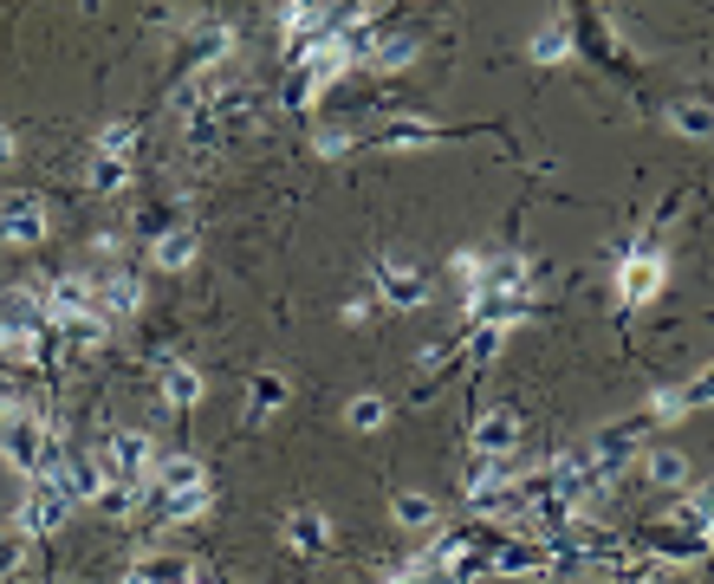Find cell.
Wrapping results in <instances>:
<instances>
[{
    "label": "cell",
    "instance_id": "d6986e66",
    "mask_svg": "<svg viewBox=\"0 0 714 584\" xmlns=\"http://www.w3.org/2000/svg\"><path fill=\"white\" fill-rule=\"evenodd\" d=\"M214 501V487L202 481V487H182V494H169V501H149V507L163 513V519H202Z\"/></svg>",
    "mask_w": 714,
    "mask_h": 584
},
{
    "label": "cell",
    "instance_id": "8fae6325",
    "mask_svg": "<svg viewBox=\"0 0 714 584\" xmlns=\"http://www.w3.org/2000/svg\"><path fill=\"white\" fill-rule=\"evenodd\" d=\"M202 481H209V474H202V461H196V454H169L143 494H149V501H169V494H182V487H202Z\"/></svg>",
    "mask_w": 714,
    "mask_h": 584
},
{
    "label": "cell",
    "instance_id": "e575fe53",
    "mask_svg": "<svg viewBox=\"0 0 714 584\" xmlns=\"http://www.w3.org/2000/svg\"><path fill=\"white\" fill-rule=\"evenodd\" d=\"M196 584H209V579H196Z\"/></svg>",
    "mask_w": 714,
    "mask_h": 584
},
{
    "label": "cell",
    "instance_id": "484cf974",
    "mask_svg": "<svg viewBox=\"0 0 714 584\" xmlns=\"http://www.w3.org/2000/svg\"><path fill=\"white\" fill-rule=\"evenodd\" d=\"M676 526H695V532L709 526V532H714V481H709V487H695V494L682 501V513H676Z\"/></svg>",
    "mask_w": 714,
    "mask_h": 584
},
{
    "label": "cell",
    "instance_id": "f1b7e54d",
    "mask_svg": "<svg viewBox=\"0 0 714 584\" xmlns=\"http://www.w3.org/2000/svg\"><path fill=\"white\" fill-rule=\"evenodd\" d=\"M481 267H488V260H481V254H455V260H448V273H455V287L468 292V299H475V292H481Z\"/></svg>",
    "mask_w": 714,
    "mask_h": 584
},
{
    "label": "cell",
    "instance_id": "52a82bcc",
    "mask_svg": "<svg viewBox=\"0 0 714 584\" xmlns=\"http://www.w3.org/2000/svg\"><path fill=\"white\" fill-rule=\"evenodd\" d=\"M227 53H234V26H227V20H202V26H189V66H196V72L227 66Z\"/></svg>",
    "mask_w": 714,
    "mask_h": 584
},
{
    "label": "cell",
    "instance_id": "e0dca14e",
    "mask_svg": "<svg viewBox=\"0 0 714 584\" xmlns=\"http://www.w3.org/2000/svg\"><path fill=\"white\" fill-rule=\"evenodd\" d=\"M53 332L66 338V351H98V345H104V332H111V318H104V312H85V318L53 325Z\"/></svg>",
    "mask_w": 714,
    "mask_h": 584
},
{
    "label": "cell",
    "instance_id": "2e32d148",
    "mask_svg": "<svg viewBox=\"0 0 714 584\" xmlns=\"http://www.w3.org/2000/svg\"><path fill=\"white\" fill-rule=\"evenodd\" d=\"M196 247H202L196 227H163V234H156V267H163V273H182V267L196 260Z\"/></svg>",
    "mask_w": 714,
    "mask_h": 584
},
{
    "label": "cell",
    "instance_id": "4fadbf2b",
    "mask_svg": "<svg viewBox=\"0 0 714 584\" xmlns=\"http://www.w3.org/2000/svg\"><path fill=\"white\" fill-rule=\"evenodd\" d=\"M124 584H196V565L189 559H176V552H156V559H137Z\"/></svg>",
    "mask_w": 714,
    "mask_h": 584
},
{
    "label": "cell",
    "instance_id": "ba28073f",
    "mask_svg": "<svg viewBox=\"0 0 714 584\" xmlns=\"http://www.w3.org/2000/svg\"><path fill=\"white\" fill-rule=\"evenodd\" d=\"M7 240H13V247L46 240V202H40V195H26V189L7 195Z\"/></svg>",
    "mask_w": 714,
    "mask_h": 584
},
{
    "label": "cell",
    "instance_id": "5bb4252c",
    "mask_svg": "<svg viewBox=\"0 0 714 584\" xmlns=\"http://www.w3.org/2000/svg\"><path fill=\"white\" fill-rule=\"evenodd\" d=\"M163 403H169V409H196V403H202V370L182 364V358H169V364H163Z\"/></svg>",
    "mask_w": 714,
    "mask_h": 584
},
{
    "label": "cell",
    "instance_id": "836d02e7",
    "mask_svg": "<svg viewBox=\"0 0 714 584\" xmlns=\"http://www.w3.org/2000/svg\"><path fill=\"white\" fill-rule=\"evenodd\" d=\"M390 584H442V579H410V572H403V579H390Z\"/></svg>",
    "mask_w": 714,
    "mask_h": 584
},
{
    "label": "cell",
    "instance_id": "6da1fadb",
    "mask_svg": "<svg viewBox=\"0 0 714 584\" xmlns=\"http://www.w3.org/2000/svg\"><path fill=\"white\" fill-rule=\"evenodd\" d=\"M104 468H111V487H131V494H143L149 481H156V441H149V429H118V436L104 441Z\"/></svg>",
    "mask_w": 714,
    "mask_h": 584
},
{
    "label": "cell",
    "instance_id": "d6a6232c",
    "mask_svg": "<svg viewBox=\"0 0 714 584\" xmlns=\"http://www.w3.org/2000/svg\"><path fill=\"white\" fill-rule=\"evenodd\" d=\"M682 403H689V409H709L714 403V370H702L695 383H682Z\"/></svg>",
    "mask_w": 714,
    "mask_h": 584
},
{
    "label": "cell",
    "instance_id": "603a6c76",
    "mask_svg": "<svg viewBox=\"0 0 714 584\" xmlns=\"http://www.w3.org/2000/svg\"><path fill=\"white\" fill-rule=\"evenodd\" d=\"M410 59H416V40H410V33H383V40H377V59H370V66H377V72H403Z\"/></svg>",
    "mask_w": 714,
    "mask_h": 584
},
{
    "label": "cell",
    "instance_id": "4316f807",
    "mask_svg": "<svg viewBox=\"0 0 714 584\" xmlns=\"http://www.w3.org/2000/svg\"><path fill=\"white\" fill-rule=\"evenodd\" d=\"M669 124H676L682 137H709V131H714V111H709V104H676V111H669Z\"/></svg>",
    "mask_w": 714,
    "mask_h": 584
},
{
    "label": "cell",
    "instance_id": "1f68e13d",
    "mask_svg": "<svg viewBox=\"0 0 714 584\" xmlns=\"http://www.w3.org/2000/svg\"><path fill=\"white\" fill-rule=\"evenodd\" d=\"M500 332H506V325H481V332H475V345H468V358H475V364H488V358L500 351Z\"/></svg>",
    "mask_w": 714,
    "mask_h": 584
},
{
    "label": "cell",
    "instance_id": "5b68a950",
    "mask_svg": "<svg viewBox=\"0 0 714 584\" xmlns=\"http://www.w3.org/2000/svg\"><path fill=\"white\" fill-rule=\"evenodd\" d=\"M377 299H383V305H403V312H416V305L428 299L423 267H416V260H383V267H377Z\"/></svg>",
    "mask_w": 714,
    "mask_h": 584
},
{
    "label": "cell",
    "instance_id": "7c38bea8",
    "mask_svg": "<svg viewBox=\"0 0 714 584\" xmlns=\"http://www.w3.org/2000/svg\"><path fill=\"white\" fill-rule=\"evenodd\" d=\"M520 448V416L513 409H488L475 423V454H513Z\"/></svg>",
    "mask_w": 714,
    "mask_h": 584
},
{
    "label": "cell",
    "instance_id": "ac0fdd59",
    "mask_svg": "<svg viewBox=\"0 0 714 584\" xmlns=\"http://www.w3.org/2000/svg\"><path fill=\"white\" fill-rule=\"evenodd\" d=\"M533 59H539V66H566L571 59V26L566 20H546V26L533 33Z\"/></svg>",
    "mask_w": 714,
    "mask_h": 584
},
{
    "label": "cell",
    "instance_id": "8992f818",
    "mask_svg": "<svg viewBox=\"0 0 714 584\" xmlns=\"http://www.w3.org/2000/svg\"><path fill=\"white\" fill-rule=\"evenodd\" d=\"M59 487L71 494V507H98V501H104V487H111L104 454H71L66 474H59Z\"/></svg>",
    "mask_w": 714,
    "mask_h": 584
},
{
    "label": "cell",
    "instance_id": "7402d4cb",
    "mask_svg": "<svg viewBox=\"0 0 714 584\" xmlns=\"http://www.w3.org/2000/svg\"><path fill=\"white\" fill-rule=\"evenodd\" d=\"M435 137H442L435 124H423V117H403V124H390L377 144H383V149H423V144H435Z\"/></svg>",
    "mask_w": 714,
    "mask_h": 584
},
{
    "label": "cell",
    "instance_id": "f546056e",
    "mask_svg": "<svg viewBox=\"0 0 714 584\" xmlns=\"http://www.w3.org/2000/svg\"><path fill=\"white\" fill-rule=\"evenodd\" d=\"M137 137V117H118V124H104V137H98V156H124Z\"/></svg>",
    "mask_w": 714,
    "mask_h": 584
},
{
    "label": "cell",
    "instance_id": "9c48e42d",
    "mask_svg": "<svg viewBox=\"0 0 714 584\" xmlns=\"http://www.w3.org/2000/svg\"><path fill=\"white\" fill-rule=\"evenodd\" d=\"M280 532H286V546H292V552H305V559L332 546V519H325L319 507H292V513H286V526H280Z\"/></svg>",
    "mask_w": 714,
    "mask_h": 584
},
{
    "label": "cell",
    "instance_id": "44dd1931",
    "mask_svg": "<svg viewBox=\"0 0 714 584\" xmlns=\"http://www.w3.org/2000/svg\"><path fill=\"white\" fill-rule=\"evenodd\" d=\"M85 182H91V195H118V189L131 182V162H124V156H98V162L85 169Z\"/></svg>",
    "mask_w": 714,
    "mask_h": 584
},
{
    "label": "cell",
    "instance_id": "3957f363",
    "mask_svg": "<svg viewBox=\"0 0 714 584\" xmlns=\"http://www.w3.org/2000/svg\"><path fill=\"white\" fill-rule=\"evenodd\" d=\"M71 513V494L59 487V481H33V494L20 501V513H13V532L20 539H46V532H59Z\"/></svg>",
    "mask_w": 714,
    "mask_h": 584
},
{
    "label": "cell",
    "instance_id": "d4e9b609",
    "mask_svg": "<svg viewBox=\"0 0 714 584\" xmlns=\"http://www.w3.org/2000/svg\"><path fill=\"white\" fill-rule=\"evenodd\" d=\"M649 481H656V487H682V481H689V461H682L676 448H656V454H649Z\"/></svg>",
    "mask_w": 714,
    "mask_h": 584
},
{
    "label": "cell",
    "instance_id": "7a4b0ae2",
    "mask_svg": "<svg viewBox=\"0 0 714 584\" xmlns=\"http://www.w3.org/2000/svg\"><path fill=\"white\" fill-rule=\"evenodd\" d=\"M345 66H352V59H345L338 33H332L325 46H312V53H305V59L292 66V78H286V91H280V98H286V111H305V104H312V98H319V91H325L332 78H345Z\"/></svg>",
    "mask_w": 714,
    "mask_h": 584
},
{
    "label": "cell",
    "instance_id": "83f0119b",
    "mask_svg": "<svg viewBox=\"0 0 714 584\" xmlns=\"http://www.w3.org/2000/svg\"><path fill=\"white\" fill-rule=\"evenodd\" d=\"M383 416H390V403H383V396H352V409H345V423H352V429H383Z\"/></svg>",
    "mask_w": 714,
    "mask_h": 584
},
{
    "label": "cell",
    "instance_id": "30bf717a",
    "mask_svg": "<svg viewBox=\"0 0 714 584\" xmlns=\"http://www.w3.org/2000/svg\"><path fill=\"white\" fill-rule=\"evenodd\" d=\"M91 280H98V312H104V318H131L143 305L137 273H91Z\"/></svg>",
    "mask_w": 714,
    "mask_h": 584
},
{
    "label": "cell",
    "instance_id": "9a60e30c",
    "mask_svg": "<svg viewBox=\"0 0 714 584\" xmlns=\"http://www.w3.org/2000/svg\"><path fill=\"white\" fill-rule=\"evenodd\" d=\"M649 552H656V559H682V565H695V559L709 552V539H702L695 526H656Z\"/></svg>",
    "mask_w": 714,
    "mask_h": 584
},
{
    "label": "cell",
    "instance_id": "4dcf8cb0",
    "mask_svg": "<svg viewBox=\"0 0 714 584\" xmlns=\"http://www.w3.org/2000/svg\"><path fill=\"white\" fill-rule=\"evenodd\" d=\"M649 416H662V423H676V416H689V403H682V390H656V396H649Z\"/></svg>",
    "mask_w": 714,
    "mask_h": 584
},
{
    "label": "cell",
    "instance_id": "ffe728a7",
    "mask_svg": "<svg viewBox=\"0 0 714 584\" xmlns=\"http://www.w3.org/2000/svg\"><path fill=\"white\" fill-rule=\"evenodd\" d=\"M280 403H286V377L280 370H260V377H254V409H247V423H267Z\"/></svg>",
    "mask_w": 714,
    "mask_h": 584
},
{
    "label": "cell",
    "instance_id": "cb8c5ba5",
    "mask_svg": "<svg viewBox=\"0 0 714 584\" xmlns=\"http://www.w3.org/2000/svg\"><path fill=\"white\" fill-rule=\"evenodd\" d=\"M390 513H397V526H410V532L435 526V501H428V494H397V501H390Z\"/></svg>",
    "mask_w": 714,
    "mask_h": 584
},
{
    "label": "cell",
    "instance_id": "277c9868",
    "mask_svg": "<svg viewBox=\"0 0 714 584\" xmlns=\"http://www.w3.org/2000/svg\"><path fill=\"white\" fill-rule=\"evenodd\" d=\"M662 280H669L662 254H656L649 240H637V247H631V260L617 267V292H624V305H649V299L662 292Z\"/></svg>",
    "mask_w": 714,
    "mask_h": 584
}]
</instances>
